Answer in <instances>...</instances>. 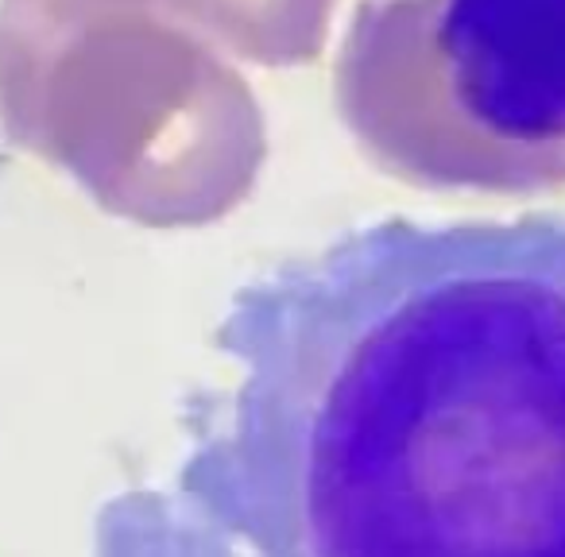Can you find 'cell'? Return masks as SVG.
Here are the masks:
<instances>
[{
	"label": "cell",
	"mask_w": 565,
	"mask_h": 557,
	"mask_svg": "<svg viewBox=\"0 0 565 557\" xmlns=\"http://www.w3.org/2000/svg\"><path fill=\"white\" fill-rule=\"evenodd\" d=\"M213 349L174 492L248 557H565V217L353 225Z\"/></svg>",
	"instance_id": "6da1fadb"
},
{
	"label": "cell",
	"mask_w": 565,
	"mask_h": 557,
	"mask_svg": "<svg viewBox=\"0 0 565 557\" xmlns=\"http://www.w3.org/2000/svg\"><path fill=\"white\" fill-rule=\"evenodd\" d=\"M333 101L399 182L565 197V0H364Z\"/></svg>",
	"instance_id": "7a4b0ae2"
},
{
	"label": "cell",
	"mask_w": 565,
	"mask_h": 557,
	"mask_svg": "<svg viewBox=\"0 0 565 557\" xmlns=\"http://www.w3.org/2000/svg\"><path fill=\"white\" fill-rule=\"evenodd\" d=\"M94 557H248L174 488H128L102 503Z\"/></svg>",
	"instance_id": "3957f363"
}]
</instances>
